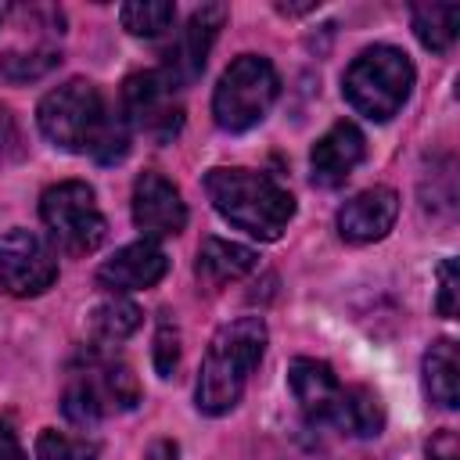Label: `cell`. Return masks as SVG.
<instances>
[{"label":"cell","mask_w":460,"mask_h":460,"mask_svg":"<svg viewBox=\"0 0 460 460\" xmlns=\"http://www.w3.org/2000/svg\"><path fill=\"white\" fill-rule=\"evenodd\" d=\"M40 133L72 155L90 151L97 162L111 165L122 162L129 151V126L122 115H108L104 97L93 83L86 79H68L54 86L40 108H36Z\"/></svg>","instance_id":"1"},{"label":"cell","mask_w":460,"mask_h":460,"mask_svg":"<svg viewBox=\"0 0 460 460\" xmlns=\"http://www.w3.org/2000/svg\"><path fill=\"white\" fill-rule=\"evenodd\" d=\"M205 194L226 223L259 241H277L295 216V198L255 169H208Z\"/></svg>","instance_id":"2"},{"label":"cell","mask_w":460,"mask_h":460,"mask_svg":"<svg viewBox=\"0 0 460 460\" xmlns=\"http://www.w3.org/2000/svg\"><path fill=\"white\" fill-rule=\"evenodd\" d=\"M266 352V323L259 316H241L223 323L201 359L198 374V410L208 417L230 413L241 402L248 374L259 367Z\"/></svg>","instance_id":"3"},{"label":"cell","mask_w":460,"mask_h":460,"mask_svg":"<svg viewBox=\"0 0 460 460\" xmlns=\"http://www.w3.org/2000/svg\"><path fill=\"white\" fill-rule=\"evenodd\" d=\"M413 90V61L388 43L367 47L341 75L345 101L370 122H388Z\"/></svg>","instance_id":"4"},{"label":"cell","mask_w":460,"mask_h":460,"mask_svg":"<svg viewBox=\"0 0 460 460\" xmlns=\"http://www.w3.org/2000/svg\"><path fill=\"white\" fill-rule=\"evenodd\" d=\"M277 93H280L277 68L259 54H241V58L230 61V68L216 83L212 115H216L219 129L244 133V129H252L255 122L266 119Z\"/></svg>","instance_id":"5"},{"label":"cell","mask_w":460,"mask_h":460,"mask_svg":"<svg viewBox=\"0 0 460 460\" xmlns=\"http://www.w3.org/2000/svg\"><path fill=\"white\" fill-rule=\"evenodd\" d=\"M40 216L50 230V237L72 255L97 252L108 237V223L97 208L93 187L83 180H65V183L47 187L40 198Z\"/></svg>","instance_id":"6"},{"label":"cell","mask_w":460,"mask_h":460,"mask_svg":"<svg viewBox=\"0 0 460 460\" xmlns=\"http://www.w3.org/2000/svg\"><path fill=\"white\" fill-rule=\"evenodd\" d=\"M122 119L129 129L165 144L183 126V108L172 97V86L162 72H133L122 83Z\"/></svg>","instance_id":"7"},{"label":"cell","mask_w":460,"mask_h":460,"mask_svg":"<svg viewBox=\"0 0 460 460\" xmlns=\"http://www.w3.org/2000/svg\"><path fill=\"white\" fill-rule=\"evenodd\" d=\"M58 280V259L32 230H7L0 237V288L14 298L43 295Z\"/></svg>","instance_id":"8"},{"label":"cell","mask_w":460,"mask_h":460,"mask_svg":"<svg viewBox=\"0 0 460 460\" xmlns=\"http://www.w3.org/2000/svg\"><path fill=\"white\" fill-rule=\"evenodd\" d=\"M223 22H226V7H223V4H201V7L187 18V25L176 32V40L169 43L165 61H162V68H158L162 79H165L172 90L190 86V83L201 75L205 58H208V50H212L216 32L223 29Z\"/></svg>","instance_id":"9"},{"label":"cell","mask_w":460,"mask_h":460,"mask_svg":"<svg viewBox=\"0 0 460 460\" xmlns=\"http://www.w3.org/2000/svg\"><path fill=\"white\" fill-rule=\"evenodd\" d=\"M133 223L144 237H172L187 226V205L162 172H140L133 183Z\"/></svg>","instance_id":"10"},{"label":"cell","mask_w":460,"mask_h":460,"mask_svg":"<svg viewBox=\"0 0 460 460\" xmlns=\"http://www.w3.org/2000/svg\"><path fill=\"white\" fill-rule=\"evenodd\" d=\"M399 216V198L392 187H367L356 198H349L338 212V234L352 244L381 241Z\"/></svg>","instance_id":"11"},{"label":"cell","mask_w":460,"mask_h":460,"mask_svg":"<svg viewBox=\"0 0 460 460\" xmlns=\"http://www.w3.org/2000/svg\"><path fill=\"white\" fill-rule=\"evenodd\" d=\"M288 385L295 402L302 406V413L316 424H334L338 406H341V381L334 377V370L320 359H295L288 367Z\"/></svg>","instance_id":"12"},{"label":"cell","mask_w":460,"mask_h":460,"mask_svg":"<svg viewBox=\"0 0 460 460\" xmlns=\"http://www.w3.org/2000/svg\"><path fill=\"white\" fill-rule=\"evenodd\" d=\"M367 155V140L363 133L352 126V122H334L316 144H313V155H309V165H313V183L320 187H338L345 183L356 165L363 162Z\"/></svg>","instance_id":"13"},{"label":"cell","mask_w":460,"mask_h":460,"mask_svg":"<svg viewBox=\"0 0 460 460\" xmlns=\"http://www.w3.org/2000/svg\"><path fill=\"white\" fill-rule=\"evenodd\" d=\"M169 270V259L165 252L155 244V241H133L126 248H119L101 270H97V280L111 291H140V288H151L165 277Z\"/></svg>","instance_id":"14"},{"label":"cell","mask_w":460,"mask_h":460,"mask_svg":"<svg viewBox=\"0 0 460 460\" xmlns=\"http://www.w3.org/2000/svg\"><path fill=\"white\" fill-rule=\"evenodd\" d=\"M252 270H255V252L244 248V244H234V241H223V237H205L201 248H198L194 273L205 288L234 284Z\"/></svg>","instance_id":"15"},{"label":"cell","mask_w":460,"mask_h":460,"mask_svg":"<svg viewBox=\"0 0 460 460\" xmlns=\"http://www.w3.org/2000/svg\"><path fill=\"white\" fill-rule=\"evenodd\" d=\"M424 392L442 410H456V402H460V359H456V345L449 338L435 341L424 352Z\"/></svg>","instance_id":"16"},{"label":"cell","mask_w":460,"mask_h":460,"mask_svg":"<svg viewBox=\"0 0 460 460\" xmlns=\"http://www.w3.org/2000/svg\"><path fill=\"white\" fill-rule=\"evenodd\" d=\"M334 424H338L341 431L356 435V438H374V435H381V428H385V406H381L377 392L367 388V385H349V388H341V406H338Z\"/></svg>","instance_id":"17"},{"label":"cell","mask_w":460,"mask_h":460,"mask_svg":"<svg viewBox=\"0 0 460 460\" xmlns=\"http://www.w3.org/2000/svg\"><path fill=\"white\" fill-rule=\"evenodd\" d=\"M413 32L428 50L453 47L460 32V7L456 4H417L413 11Z\"/></svg>","instance_id":"18"},{"label":"cell","mask_w":460,"mask_h":460,"mask_svg":"<svg viewBox=\"0 0 460 460\" xmlns=\"http://www.w3.org/2000/svg\"><path fill=\"white\" fill-rule=\"evenodd\" d=\"M61 410L72 424H97L108 410V399H104V388H101V377L97 370H86L79 377H72V385L65 388V399H61Z\"/></svg>","instance_id":"19"},{"label":"cell","mask_w":460,"mask_h":460,"mask_svg":"<svg viewBox=\"0 0 460 460\" xmlns=\"http://www.w3.org/2000/svg\"><path fill=\"white\" fill-rule=\"evenodd\" d=\"M140 327V309L133 305V302H126V298H104L101 305H93V313H90V331H93V338H101V341H126L133 331Z\"/></svg>","instance_id":"20"},{"label":"cell","mask_w":460,"mask_h":460,"mask_svg":"<svg viewBox=\"0 0 460 460\" xmlns=\"http://www.w3.org/2000/svg\"><path fill=\"white\" fill-rule=\"evenodd\" d=\"M172 18H176V7L165 0H133L119 7V22L133 36H162L169 32Z\"/></svg>","instance_id":"21"},{"label":"cell","mask_w":460,"mask_h":460,"mask_svg":"<svg viewBox=\"0 0 460 460\" xmlns=\"http://www.w3.org/2000/svg\"><path fill=\"white\" fill-rule=\"evenodd\" d=\"M97 456V446L86 442V438H72L65 431H40L36 438V460H93Z\"/></svg>","instance_id":"22"},{"label":"cell","mask_w":460,"mask_h":460,"mask_svg":"<svg viewBox=\"0 0 460 460\" xmlns=\"http://www.w3.org/2000/svg\"><path fill=\"white\" fill-rule=\"evenodd\" d=\"M61 58L54 50H32V54H7L0 58V72L14 83H25V79H40L47 75Z\"/></svg>","instance_id":"23"},{"label":"cell","mask_w":460,"mask_h":460,"mask_svg":"<svg viewBox=\"0 0 460 460\" xmlns=\"http://www.w3.org/2000/svg\"><path fill=\"white\" fill-rule=\"evenodd\" d=\"M176 363H180V331H176V323L169 320V313H162L158 334H155V370H158L162 377H172Z\"/></svg>","instance_id":"24"},{"label":"cell","mask_w":460,"mask_h":460,"mask_svg":"<svg viewBox=\"0 0 460 460\" xmlns=\"http://www.w3.org/2000/svg\"><path fill=\"white\" fill-rule=\"evenodd\" d=\"M435 309L446 320L456 316V262L453 259L438 262V302H435Z\"/></svg>","instance_id":"25"},{"label":"cell","mask_w":460,"mask_h":460,"mask_svg":"<svg viewBox=\"0 0 460 460\" xmlns=\"http://www.w3.org/2000/svg\"><path fill=\"white\" fill-rule=\"evenodd\" d=\"M18 147H22V137H18L14 115L7 108H0V165H7L11 158H18Z\"/></svg>","instance_id":"26"},{"label":"cell","mask_w":460,"mask_h":460,"mask_svg":"<svg viewBox=\"0 0 460 460\" xmlns=\"http://www.w3.org/2000/svg\"><path fill=\"white\" fill-rule=\"evenodd\" d=\"M428 460H456V435L453 431H438L428 442Z\"/></svg>","instance_id":"27"},{"label":"cell","mask_w":460,"mask_h":460,"mask_svg":"<svg viewBox=\"0 0 460 460\" xmlns=\"http://www.w3.org/2000/svg\"><path fill=\"white\" fill-rule=\"evenodd\" d=\"M0 460H25L22 442H18V435L11 431L7 420H0Z\"/></svg>","instance_id":"28"}]
</instances>
